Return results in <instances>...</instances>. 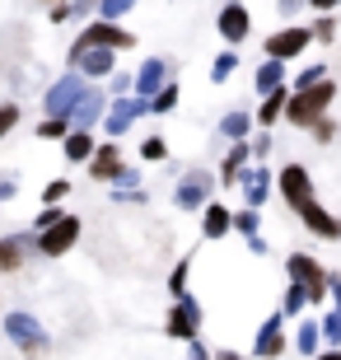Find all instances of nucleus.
<instances>
[{
    "label": "nucleus",
    "instance_id": "obj_1",
    "mask_svg": "<svg viewBox=\"0 0 341 360\" xmlns=\"http://www.w3.org/2000/svg\"><path fill=\"white\" fill-rule=\"evenodd\" d=\"M332 98H337V89H332V80L314 84V89H300V94H290V103H285V117L295 122V127H314V122H323V112L332 108Z\"/></svg>",
    "mask_w": 341,
    "mask_h": 360
},
{
    "label": "nucleus",
    "instance_id": "obj_2",
    "mask_svg": "<svg viewBox=\"0 0 341 360\" xmlns=\"http://www.w3.org/2000/svg\"><path fill=\"white\" fill-rule=\"evenodd\" d=\"M94 47H108V52H117V47H131V33H127V28H117V24H103V19H98V24H89V28H84V33L75 38L70 56L79 61V56L94 52Z\"/></svg>",
    "mask_w": 341,
    "mask_h": 360
},
{
    "label": "nucleus",
    "instance_id": "obj_3",
    "mask_svg": "<svg viewBox=\"0 0 341 360\" xmlns=\"http://www.w3.org/2000/svg\"><path fill=\"white\" fill-rule=\"evenodd\" d=\"M89 98V89H84V80L79 75H66V80H56L52 84V94H47V117H75L79 112V103Z\"/></svg>",
    "mask_w": 341,
    "mask_h": 360
},
{
    "label": "nucleus",
    "instance_id": "obj_4",
    "mask_svg": "<svg viewBox=\"0 0 341 360\" xmlns=\"http://www.w3.org/2000/svg\"><path fill=\"white\" fill-rule=\"evenodd\" d=\"M5 333H10V342L24 351V356H38V351L47 347V333H42L38 319H28V314H10V319H5Z\"/></svg>",
    "mask_w": 341,
    "mask_h": 360
},
{
    "label": "nucleus",
    "instance_id": "obj_5",
    "mask_svg": "<svg viewBox=\"0 0 341 360\" xmlns=\"http://www.w3.org/2000/svg\"><path fill=\"white\" fill-rule=\"evenodd\" d=\"M281 197H285V206H295V211L314 201V178H309L304 164H285V169H281Z\"/></svg>",
    "mask_w": 341,
    "mask_h": 360
},
{
    "label": "nucleus",
    "instance_id": "obj_6",
    "mask_svg": "<svg viewBox=\"0 0 341 360\" xmlns=\"http://www.w3.org/2000/svg\"><path fill=\"white\" fill-rule=\"evenodd\" d=\"M164 328H169V337H178V342H197V328H201V304L197 300H178V304L169 309V323H164Z\"/></svg>",
    "mask_w": 341,
    "mask_h": 360
},
{
    "label": "nucleus",
    "instance_id": "obj_7",
    "mask_svg": "<svg viewBox=\"0 0 341 360\" xmlns=\"http://www.w3.org/2000/svg\"><path fill=\"white\" fill-rule=\"evenodd\" d=\"M75 239H79V220H75V215H66V220H56L52 229H42V234H38V248L47 257H61V253L75 248Z\"/></svg>",
    "mask_w": 341,
    "mask_h": 360
},
{
    "label": "nucleus",
    "instance_id": "obj_8",
    "mask_svg": "<svg viewBox=\"0 0 341 360\" xmlns=\"http://www.w3.org/2000/svg\"><path fill=\"white\" fill-rule=\"evenodd\" d=\"M309 38H314L309 28H281V33L266 38V56H271V61H290V56H300L304 47H309Z\"/></svg>",
    "mask_w": 341,
    "mask_h": 360
},
{
    "label": "nucleus",
    "instance_id": "obj_9",
    "mask_svg": "<svg viewBox=\"0 0 341 360\" xmlns=\"http://www.w3.org/2000/svg\"><path fill=\"white\" fill-rule=\"evenodd\" d=\"M300 220L309 229H314L318 239H341V220L328 211V206H318V201H309V206H300Z\"/></svg>",
    "mask_w": 341,
    "mask_h": 360
},
{
    "label": "nucleus",
    "instance_id": "obj_10",
    "mask_svg": "<svg viewBox=\"0 0 341 360\" xmlns=\"http://www.w3.org/2000/svg\"><path fill=\"white\" fill-rule=\"evenodd\" d=\"M252 356H257V360L285 356V333H281V319H266L262 323V333H257V342H252Z\"/></svg>",
    "mask_w": 341,
    "mask_h": 360
},
{
    "label": "nucleus",
    "instance_id": "obj_11",
    "mask_svg": "<svg viewBox=\"0 0 341 360\" xmlns=\"http://www.w3.org/2000/svg\"><path fill=\"white\" fill-rule=\"evenodd\" d=\"M285 271H290V281H300V285H323V281H328V271L318 267L309 253H290Z\"/></svg>",
    "mask_w": 341,
    "mask_h": 360
},
{
    "label": "nucleus",
    "instance_id": "obj_12",
    "mask_svg": "<svg viewBox=\"0 0 341 360\" xmlns=\"http://www.w3.org/2000/svg\"><path fill=\"white\" fill-rule=\"evenodd\" d=\"M220 33H224V42H243L248 38V10H243V5H224L220 10Z\"/></svg>",
    "mask_w": 341,
    "mask_h": 360
},
{
    "label": "nucleus",
    "instance_id": "obj_13",
    "mask_svg": "<svg viewBox=\"0 0 341 360\" xmlns=\"http://www.w3.org/2000/svg\"><path fill=\"white\" fill-rule=\"evenodd\" d=\"M145 108H150L145 98H122V103L112 108V112H108V131H112V136H122V131H127V127H131V122L145 112Z\"/></svg>",
    "mask_w": 341,
    "mask_h": 360
},
{
    "label": "nucleus",
    "instance_id": "obj_14",
    "mask_svg": "<svg viewBox=\"0 0 341 360\" xmlns=\"http://www.w3.org/2000/svg\"><path fill=\"white\" fill-rule=\"evenodd\" d=\"M94 169H89V174L94 178H98V183H117V178H122V160H117V150H112V146H103V150H94Z\"/></svg>",
    "mask_w": 341,
    "mask_h": 360
},
{
    "label": "nucleus",
    "instance_id": "obj_15",
    "mask_svg": "<svg viewBox=\"0 0 341 360\" xmlns=\"http://www.w3.org/2000/svg\"><path fill=\"white\" fill-rule=\"evenodd\" d=\"M229 229H234V215H229V206L210 201V206H206V220H201V234H206V239H220V234H229Z\"/></svg>",
    "mask_w": 341,
    "mask_h": 360
},
{
    "label": "nucleus",
    "instance_id": "obj_16",
    "mask_svg": "<svg viewBox=\"0 0 341 360\" xmlns=\"http://www.w3.org/2000/svg\"><path fill=\"white\" fill-rule=\"evenodd\" d=\"M206 192H210V174L183 178V187H178V206H183V211H192V206H201V201H206Z\"/></svg>",
    "mask_w": 341,
    "mask_h": 360
},
{
    "label": "nucleus",
    "instance_id": "obj_17",
    "mask_svg": "<svg viewBox=\"0 0 341 360\" xmlns=\"http://www.w3.org/2000/svg\"><path fill=\"white\" fill-rule=\"evenodd\" d=\"M285 103H290V89L281 84V89H271V94L262 98V108H257V122H262V127L281 122V117H285Z\"/></svg>",
    "mask_w": 341,
    "mask_h": 360
},
{
    "label": "nucleus",
    "instance_id": "obj_18",
    "mask_svg": "<svg viewBox=\"0 0 341 360\" xmlns=\"http://www.w3.org/2000/svg\"><path fill=\"white\" fill-rule=\"evenodd\" d=\"M136 89H141L136 98H145V94H159V89H164V61H159V56L141 66V75H136Z\"/></svg>",
    "mask_w": 341,
    "mask_h": 360
},
{
    "label": "nucleus",
    "instance_id": "obj_19",
    "mask_svg": "<svg viewBox=\"0 0 341 360\" xmlns=\"http://www.w3.org/2000/svg\"><path fill=\"white\" fill-rule=\"evenodd\" d=\"M75 66L84 70V75H112V52H108V47H94V52L79 56Z\"/></svg>",
    "mask_w": 341,
    "mask_h": 360
},
{
    "label": "nucleus",
    "instance_id": "obj_20",
    "mask_svg": "<svg viewBox=\"0 0 341 360\" xmlns=\"http://www.w3.org/2000/svg\"><path fill=\"white\" fill-rule=\"evenodd\" d=\"M248 155H252V150L243 146V141H234V150H229V155H224V164H220V178H224V183H238V174H243Z\"/></svg>",
    "mask_w": 341,
    "mask_h": 360
},
{
    "label": "nucleus",
    "instance_id": "obj_21",
    "mask_svg": "<svg viewBox=\"0 0 341 360\" xmlns=\"http://www.w3.org/2000/svg\"><path fill=\"white\" fill-rule=\"evenodd\" d=\"M266 183H271V174H266V169H252V174L243 178V192H248V206H252V211L262 206V197H266Z\"/></svg>",
    "mask_w": 341,
    "mask_h": 360
},
{
    "label": "nucleus",
    "instance_id": "obj_22",
    "mask_svg": "<svg viewBox=\"0 0 341 360\" xmlns=\"http://www.w3.org/2000/svg\"><path fill=\"white\" fill-rule=\"evenodd\" d=\"M24 243L28 239H0V271H14L24 262Z\"/></svg>",
    "mask_w": 341,
    "mask_h": 360
},
{
    "label": "nucleus",
    "instance_id": "obj_23",
    "mask_svg": "<svg viewBox=\"0 0 341 360\" xmlns=\"http://www.w3.org/2000/svg\"><path fill=\"white\" fill-rule=\"evenodd\" d=\"M66 160H94L89 131H70V136H66Z\"/></svg>",
    "mask_w": 341,
    "mask_h": 360
},
{
    "label": "nucleus",
    "instance_id": "obj_24",
    "mask_svg": "<svg viewBox=\"0 0 341 360\" xmlns=\"http://www.w3.org/2000/svg\"><path fill=\"white\" fill-rule=\"evenodd\" d=\"M98 112H103V94H89L84 103H79V112H75V127L84 131V127H94L98 122Z\"/></svg>",
    "mask_w": 341,
    "mask_h": 360
},
{
    "label": "nucleus",
    "instance_id": "obj_25",
    "mask_svg": "<svg viewBox=\"0 0 341 360\" xmlns=\"http://www.w3.org/2000/svg\"><path fill=\"white\" fill-rule=\"evenodd\" d=\"M318 342H323V328H318V323H304L300 337H295V347H300L304 356H318Z\"/></svg>",
    "mask_w": 341,
    "mask_h": 360
},
{
    "label": "nucleus",
    "instance_id": "obj_26",
    "mask_svg": "<svg viewBox=\"0 0 341 360\" xmlns=\"http://www.w3.org/2000/svg\"><path fill=\"white\" fill-rule=\"evenodd\" d=\"M248 127H252V117H248V112H229V117L220 122V131L229 136V141H243V136H248Z\"/></svg>",
    "mask_w": 341,
    "mask_h": 360
},
{
    "label": "nucleus",
    "instance_id": "obj_27",
    "mask_svg": "<svg viewBox=\"0 0 341 360\" xmlns=\"http://www.w3.org/2000/svg\"><path fill=\"white\" fill-rule=\"evenodd\" d=\"M281 75H285V70H281V61H271V56H266V66L257 70V89H262V94L281 89Z\"/></svg>",
    "mask_w": 341,
    "mask_h": 360
},
{
    "label": "nucleus",
    "instance_id": "obj_28",
    "mask_svg": "<svg viewBox=\"0 0 341 360\" xmlns=\"http://www.w3.org/2000/svg\"><path fill=\"white\" fill-rule=\"evenodd\" d=\"M304 304H309V285H300V281H290V290H285V314H300Z\"/></svg>",
    "mask_w": 341,
    "mask_h": 360
},
{
    "label": "nucleus",
    "instance_id": "obj_29",
    "mask_svg": "<svg viewBox=\"0 0 341 360\" xmlns=\"http://www.w3.org/2000/svg\"><path fill=\"white\" fill-rule=\"evenodd\" d=\"M66 131H70V122L66 117H47V122H42V141H66Z\"/></svg>",
    "mask_w": 341,
    "mask_h": 360
},
{
    "label": "nucleus",
    "instance_id": "obj_30",
    "mask_svg": "<svg viewBox=\"0 0 341 360\" xmlns=\"http://www.w3.org/2000/svg\"><path fill=\"white\" fill-rule=\"evenodd\" d=\"M234 66H238V56H234V52H224L220 61L210 66V80H215V84H220V80H229V75H234Z\"/></svg>",
    "mask_w": 341,
    "mask_h": 360
},
{
    "label": "nucleus",
    "instance_id": "obj_31",
    "mask_svg": "<svg viewBox=\"0 0 341 360\" xmlns=\"http://www.w3.org/2000/svg\"><path fill=\"white\" fill-rule=\"evenodd\" d=\"M173 103H178V84H164V89L150 98V108H155V112H169Z\"/></svg>",
    "mask_w": 341,
    "mask_h": 360
},
{
    "label": "nucleus",
    "instance_id": "obj_32",
    "mask_svg": "<svg viewBox=\"0 0 341 360\" xmlns=\"http://www.w3.org/2000/svg\"><path fill=\"white\" fill-rule=\"evenodd\" d=\"M187 267H192V262H187V257H183V262L173 267V276H169V290L178 295V300H183V295H187Z\"/></svg>",
    "mask_w": 341,
    "mask_h": 360
},
{
    "label": "nucleus",
    "instance_id": "obj_33",
    "mask_svg": "<svg viewBox=\"0 0 341 360\" xmlns=\"http://www.w3.org/2000/svg\"><path fill=\"white\" fill-rule=\"evenodd\" d=\"M66 197H70V183H66V178L47 183V192H42V201H47V206H56V201H66Z\"/></svg>",
    "mask_w": 341,
    "mask_h": 360
},
{
    "label": "nucleus",
    "instance_id": "obj_34",
    "mask_svg": "<svg viewBox=\"0 0 341 360\" xmlns=\"http://www.w3.org/2000/svg\"><path fill=\"white\" fill-rule=\"evenodd\" d=\"M234 229H238V234H248V239H257V211H238Z\"/></svg>",
    "mask_w": 341,
    "mask_h": 360
},
{
    "label": "nucleus",
    "instance_id": "obj_35",
    "mask_svg": "<svg viewBox=\"0 0 341 360\" xmlns=\"http://www.w3.org/2000/svg\"><path fill=\"white\" fill-rule=\"evenodd\" d=\"M323 337H328V347H341V314L323 319Z\"/></svg>",
    "mask_w": 341,
    "mask_h": 360
},
{
    "label": "nucleus",
    "instance_id": "obj_36",
    "mask_svg": "<svg viewBox=\"0 0 341 360\" xmlns=\"http://www.w3.org/2000/svg\"><path fill=\"white\" fill-rule=\"evenodd\" d=\"M136 0H103V24H112V19H122V14L131 10Z\"/></svg>",
    "mask_w": 341,
    "mask_h": 360
},
{
    "label": "nucleus",
    "instance_id": "obj_37",
    "mask_svg": "<svg viewBox=\"0 0 341 360\" xmlns=\"http://www.w3.org/2000/svg\"><path fill=\"white\" fill-rule=\"evenodd\" d=\"M309 131H314V141H318V146H328L332 136H337V122H332V117H323V122H314Z\"/></svg>",
    "mask_w": 341,
    "mask_h": 360
},
{
    "label": "nucleus",
    "instance_id": "obj_38",
    "mask_svg": "<svg viewBox=\"0 0 341 360\" xmlns=\"http://www.w3.org/2000/svg\"><path fill=\"white\" fill-rule=\"evenodd\" d=\"M141 155H145V160H164V155H169V146H164L159 136H150V141L141 146Z\"/></svg>",
    "mask_w": 341,
    "mask_h": 360
},
{
    "label": "nucleus",
    "instance_id": "obj_39",
    "mask_svg": "<svg viewBox=\"0 0 341 360\" xmlns=\"http://www.w3.org/2000/svg\"><path fill=\"white\" fill-rule=\"evenodd\" d=\"M314 84H323V66H309L300 80H295V89H314Z\"/></svg>",
    "mask_w": 341,
    "mask_h": 360
},
{
    "label": "nucleus",
    "instance_id": "obj_40",
    "mask_svg": "<svg viewBox=\"0 0 341 360\" xmlns=\"http://www.w3.org/2000/svg\"><path fill=\"white\" fill-rule=\"evenodd\" d=\"M14 122H19V108H14V103H5V108H0V136L10 131Z\"/></svg>",
    "mask_w": 341,
    "mask_h": 360
},
{
    "label": "nucleus",
    "instance_id": "obj_41",
    "mask_svg": "<svg viewBox=\"0 0 341 360\" xmlns=\"http://www.w3.org/2000/svg\"><path fill=\"white\" fill-rule=\"evenodd\" d=\"M56 220H66V215L56 211V206H47V211H42V215H38V234H42V229H52V225H56Z\"/></svg>",
    "mask_w": 341,
    "mask_h": 360
},
{
    "label": "nucleus",
    "instance_id": "obj_42",
    "mask_svg": "<svg viewBox=\"0 0 341 360\" xmlns=\"http://www.w3.org/2000/svg\"><path fill=\"white\" fill-rule=\"evenodd\" d=\"M332 33H337V24H332V19H318V24H314V38L332 42Z\"/></svg>",
    "mask_w": 341,
    "mask_h": 360
},
{
    "label": "nucleus",
    "instance_id": "obj_43",
    "mask_svg": "<svg viewBox=\"0 0 341 360\" xmlns=\"http://www.w3.org/2000/svg\"><path fill=\"white\" fill-rule=\"evenodd\" d=\"M52 19H56V24H66V19H75V5H56V10H52Z\"/></svg>",
    "mask_w": 341,
    "mask_h": 360
},
{
    "label": "nucleus",
    "instance_id": "obj_44",
    "mask_svg": "<svg viewBox=\"0 0 341 360\" xmlns=\"http://www.w3.org/2000/svg\"><path fill=\"white\" fill-rule=\"evenodd\" d=\"M328 295L337 300V314H341V281H337V276H328Z\"/></svg>",
    "mask_w": 341,
    "mask_h": 360
},
{
    "label": "nucleus",
    "instance_id": "obj_45",
    "mask_svg": "<svg viewBox=\"0 0 341 360\" xmlns=\"http://www.w3.org/2000/svg\"><path fill=\"white\" fill-rule=\"evenodd\" d=\"M187 360H210V351L201 347V342H192V356H187Z\"/></svg>",
    "mask_w": 341,
    "mask_h": 360
},
{
    "label": "nucleus",
    "instance_id": "obj_46",
    "mask_svg": "<svg viewBox=\"0 0 341 360\" xmlns=\"http://www.w3.org/2000/svg\"><path fill=\"white\" fill-rule=\"evenodd\" d=\"M314 360H341V347H328V351H318Z\"/></svg>",
    "mask_w": 341,
    "mask_h": 360
},
{
    "label": "nucleus",
    "instance_id": "obj_47",
    "mask_svg": "<svg viewBox=\"0 0 341 360\" xmlns=\"http://www.w3.org/2000/svg\"><path fill=\"white\" fill-rule=\"evenodd\" d=\"M215 360H243L238 351H215Z\"/></svg>",
    "mask_w": 341,
    "mask_h": 360
},
{
    "label": "nucleus",
    "instance_id": "obj_48",
    "mask_svg": "<svg viewBox=\"0 0 341 360\" xmlns=\"http://www.w3.org/2000/svg\"><path fill=\"white\" fill-rule=\"evenodd\" d=\"M318 10H332V5H341V0H314Z\"/></svg>",
    "mask_w": 341,
    "mask_h": 360
},
{
    "label": "nucleus",
    "instance_id": "obj_49",
    "mask_svg": "<svg viewBox=\"0 0 341 360\" xmlns=\"http://www.w3.org/2000/svg\"><path fill=\"white\" fill-rule=\"evenodd\" d=\"M10 192H14V187H10V183H0V201H5V197H10Z\"/></svg>",
    "mask_w": 341,
    "mask_h": 360
},
{
    "label": "nucleus",
    "instance_id": "obj_50",
    "mask_svg": "<svg viewBox=\"0 0 341 360\" xmlns=\"http://www.w3.org/2000/svg\"><path fill=\"white\" fill-rule=\"evenodd\" d=\"M281 5H285V10H295V0H281Z\"/></svg>",
    "mask_w": 341,
    "mask_h": 360
}]
</instances>
